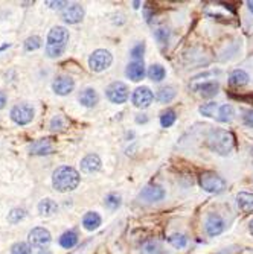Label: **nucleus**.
<instances>
[{
    "mask_svg": "<svg viewBox=\"0 0 253 254\" xmlns=\"http://www.w3.org/2000/svg\"><path fill=\"white\" fill-rule=\"evenodd\" d=\"M144 52H145V44H144V43H139V44H136V46L133 47V49H131L130 55H131V58H133L134 61H142Z\"/></svg>",
    "mask_w": 253,
    "mask_h": 254,
    "instance_id": "nucleus-34",
    "label": "nucleus"
},
{
    "mask_svg": "<svg viewBox=\"0 0 253 254\" xmlns=\"http://www.w3.org/2000/svg\"><path fill=\"white\" fill-rule=\"evenodd\" d=\"M250 233H252V234H253V221H252V222H250Z\"/></svg>",
    "mask_w": 253,
    "mask_h": 254,
    "instance_id": "nucleus-40",
    "label": "nucleus"
},
{
    "mask_svg": "<svg viewBox=\"0 0 253 254\" xmlns=\"http://www.w3.org/2000/svg\"><path fill=\"white\" fill-rule=\"evenodd\" d=\"M153 101H154V93L148 87H145V85L137 87L133 91V94H131V102H133V105L137 107V108H142V110L148 108L153 104Z\"/></svg>",
    "mask_w": 253,
    "mask_h": 254,
    "instance_id": "nucleus-8",
    "label": "nucleus"
},
{
    "mask_svg": "<svg viewBox=\"0 0 253 254\" xmlns=\"http://www.w3.org/2000/svg\"><path fill=\"white\" fill-rule=\"evenodd\" d=\"M52 88L60 96H67L75 88V81L69 76H58L52 84Z\"/></svg>",
    "mask_w": 253,
    "mask_h": 254,
    "instance_id": "nucleus-12",
    "label": "nucleus"
},
{
    "mask_svg": "<svg viewBox=\"0 0 253 254\" xmlns=\"http://www.w3.org/2000/svg\"><path fill=\"white\" fill-rule=\"evenodd\" d=\"M5 105H6V96H5V93L0 91V110H2Z\"/></svg>",
    "mask_w": 253,
    "mask_h": 254,
    "instance_id": "nucleus-38",
    "label": "nucleus"
},
{
    "mask_svg": "<svg viewBox=\"0 0 253 254\" xmlns=\"http://www.w3.org/2000/svg\"><path fill=\"white\" fill-rule=\"evenodd\" d=\"M243 122H244V125L253 128V110H246L244 111V113H243Z\"/></svg>",
    "mask_w": 253,
    "mask_h": 254,
    "instance_id": "nucleus-36",
    "label": "nucleus"
},
{
    "mask_svg": "<svg viewBox=\"0 0 253 254\" xmlns=\"http://www.w3.org/2000/svg\"><path fill=\"white\" fill-rule=\"evenodd\" d=\"M176 119H177L176 111H174V110H166L165 113H162V116H160V125L163 126V128H169V126L174 125Z\"/></svg>",
    "mask_w": 253,
    "mask_h": 254,
    "instance_id": "nucleus-28",
    "label": "nucleus"
},
{
    "mask_svg": "<svg viewBox=\"0 0 253 254\" xmlns=\"http://www.w3.org/2000/svg\"><path fill=\"white\" fill-rule=\"evenodd\" d=\"M105 205H107L108 209H112V210L118 209L119 205H121V197L116 195V194H110V195H107V198H105Z\"/></svg>",
    "mask_w": 253,
    "mask_h": 254,
    "instance_id": "nucleus-32",
    "label": "nucleus"
},
{
    "mask_svg": "<svg viewBox=\"0 0 253 254\" xmlns=\"http://www.w3.org/2000/svg\"><path fill=\"white\" fill-rule=\"evenodd\" d=\"M233 116H235V108H233V105L224 104V105L220 107V110H218V120L220 122L229 123V122L233 120Z\"/></svg>",
    "mask_w": 253,
    "mask_h": 254,
    "instance_id": "nucleus-23",
    "label": "nucleus"
},
{
    "mask_svg": "<svg viewBox=\"0 0 253 254\" xmlns=\"http://www.w3.org/2000/svg\"><path fill=\"white\" fill-rule=\"evenodd\" d=\"M78 99H80L81 105H84L86 108H93L95 105L98 104L99 96H98L96 90L92 88V87H89V88H84V90L80 93V98H78Z\"/></svg>",
    "mask_w": 253,
    "mask_h": 254,
    "instance_id": "nucleus-17",
    "label": "nucleus"
},
{
    "mask_svg": "<svg viewBox=\"0 0 253 254\" xmlns=\"http://www.w3.org/2000/svg\"><path fill=\"white\" fill-rule=\"evenodd\" d=\"M125 75L128 76L131 81H134V83L142 81L144 76H145V64H144V61H133V62H130V64L126 66Z\"/></svg>",
    "mask_w": 253,
    "mask_h": 254,
    "instance_id": "nucleus-14",
    "label": "nucleus"
},
{
    "mask_svg": "<svg viewBox=\"0 0 253 254\" xmlns=\"http://www.w3.org/2000/svg\"><path fill=\"white\" fill-rule=\"evenodd\" d=\"M40 47H41V38L38 35H32V37L26 38V41H25V51L32 52V51L40 49Z\"/></svg>",
    "mask_w": 253,
    "mask_h": 254,
    "instance_id": "nucleus-29",
    "label": "nucleus"
},
{
    "mask_svg": "<svg viewBox=\"0 0 253 254\" xmlns=\"http://www.w3.org/2000/svg\"><path fill=\"white\" fill-rule=\"evenodd\" d=\"M195 90L201 98H214L220 90V84L217 81H208V83H201L195 85Z\"/></svg>",
    "mask_w": 253,
    "mask_h": 254,
    "instance_id": "nucleus-18",
    "label": "nucleus"
},
{
    "mask_svg": "<svg viewBox=\"0 0 253 254\" xmlns=\"http://www.w3.org/2000/svg\"><path fill=\"white\" fill-rule=\"evenodd\" d=\"M47 5H49L52 9H60V8H63V6H67L69 3L67 2H46Z\"/></svg>",
    "mask_w": 253,
    "mask_h": 254,
    "instance_id": "nucleus-37",
    "label": "nucleus"
},
{
    "mask_svg": "<svg viewBox=\"0 0 253 254\" xmlns=\"http://www.w3.org/2000/svg\"><path fill=\"white\" fill-rule=\"evenodd\" d=\"M235 145V137L226 130H212L208 136V146L218 155H229Z\"/></svg>",
    "mask_w": 253,
    "mask_h": 254,
    "instance_id": "nucleus-3",
    "label": "nucleus"
},
{
    "mask_svg": "<svg viewBox=\"0 0 253 254\" xmlns=\"http://www.w3.org/2000/svg\"><path fill=\"white\" fill-rule=\"evenodd\" d=\"M57 210H58V205H57V202L52 201L51 198L41 199V201L38 202V212H40V215H43V216H52V215L57 213Z\"/></svg>",
    "mask_w": 253,
    "mask_h": 254,
    "instance_id": "nucleus-22",
    "label": "nucleus"
},
{
    "mask_svg": "<svg viewBox=\"0 0 253 254\" xmlns=\"http://www.w3.org/2000/svg\"><path fill=\"white\" fill-rule=\"evenodd\" d=\"M52 151H54V143L51 139H40L31 145V154L32 155H47L52 154Z\"/></svg>",
    "mask_w": 253,
    "mask_h": 254,
    "instance_id": "nucleus-15",
    "label": "nucleus"
},
{
    "mask_svg": "<svg viewBox=\"0 0 253 254\" xmlns=\"http://www.w3.org/2000/svg\"><path fill=\"white\" fill-rule=\"evenodd\" d=\"M249 9L253 12V0H250V2H249Z\"/></svg>",
    "mask_w": 253,
    "mask_h": 254,
    "instance_id": "nucleus-39",
    "label": "nucleus"
},
{
    "mask_svg": "<svg viewBox=\"0 0 253 254\" xmlns=\"http://www.w3.org/2000/svg\"><path fill=\"white\" fill-rule=\"evenodd\" d=\"M9 116H11L12 122H15L17 125H28L34 120V108L28 104L15 105V107H12Z\"/></svg>",
    "mask_w": 253,
    "mask_h": 254,
    "instance_id": "nucleus-7",
    "label": "nucleus"
},
{
    "mask_svg": "<svg viewBox=\"0 0 253 254\" xmlns=\"http://www.w3.org/2000/svg\"><path fill=\"white\" fill-rule=\"evenodd\" d=\"M11 254H31V247L25 242H17L11 247Z\"/></svg>",
    "mask_w": 253,
    "mask_h": 254,
    "instance_id": "nucleus-33",
    "label": "nucleus"
},
{
    "mask_svg": "<svg viewBox=\"0 0 253 254\" xmlns=\"http://www.w3.org/2000/svg\"><path fill=\"white\" fill-rule=\"evenodd\" d=\"M224 221L220 215L217 213H211L208 218H206V222H204V228H206V233L211 236V237H215L218 234H221L224 231Z\"/></svg>",
    "mask_w": 253,
    "mask_h": 254,
    "instance_id": "nucleus-11",
    "label": "nucleus"
},
{
    "mask_svg": "<svg viewBox=\"0 0 253 254\" xmlns=\"http://www.w3.org/2000/svg\"><path fill=\"white\" fill-rule=\"evenodd\" d=\"M168 242L174 247V248H185L188 244V237L182 233H174L168 237Z\"/></svg>",
    "mask_w": 253,
    "mask_h": 254,
    "instance_id": "nucleus-27",
    "label": "nucleus"
},
{
    "mask_svg": "<svg viewBox=\"0 0 253 254\" xmlns=\"http://www.w3.org/2000/svg\"><path fill=\"white\" fill-rule=\"evenodd\" d=\"M140 199H144L145 202H157L162 201L165 198V190L159 186H148L140 192L139 195Z\"/></svg>",
    "mask_w": 253,
    "mask_h": 254,
    "instance_id": "nucleus-13",
    "label": "nucleus"
},
{
    "mask_svg": "<svg viewBox=\"0 0 253 254\" xmlns=\"http://www.w3.org/2000/svg\"><path fill=\"white\" fill-rule=\"evenodd\" d=\"M101 166H102V162H101L99 155H96V154H89L81 160V169L86 173L98 172L101 169Z\"/></svg>",
    "mask_w": 253,
    "mask_h": 254,
    "instance_id": "nucleus-16",
    "label": "nucleus"
},
{
    "mask_svg": "<svg viewBox=\"0 0 253 254\" xmlns=\"http://www.w3.org/2000/svg\"><path fill=\"white\" fill-rule=\"evenodd\" d=\"M25 216H26V212L23 209H12L8 213V221L11 224H17V222H20Z\"/></svg>",
    "mask_w": 253,
    "mask_h": 254,
    "instance_id": "nucleus-30",
    "label": "nucleus"
},
{
    "mask_svg": "<svg viewBox=\"0 0 253 254\" xmlns=\"http://www.w3.org/2000/svg\"><path fill=\"white\" fill-rule=\"evenodd\" d=\"M61 128H64V120H63L61 116H55L51 120V130L52 131H57V130H61Z\"/></svg>",
    "mask_w": 253,
    "mask_h": 254,
    "instance_id": "nucleus-35",
    "label": "nucleus"
},
{
    "mask_svg": "<svg viewBox=\"0 0 253 254\" xmlns=\"http://www.w3.org/2000/svg\"><path fill=\"white\" fill-rule=\"evenodd\" d=\"M101 222H102V219H101L99 213H96V212H89V213H86L84 218H83V226H84V228L89 230V231H93V230L99 228Z\"/></svg>",
    "mask_w": 253,
    "mask_h": 254,
    "instance_id": "nucleus-20",
    "label": "nucleus"
},
{
    "mask_svg": "<svg viewBox=\"0 0 253 254\" xmlns=\"http://www.w3.org/2000/svg\"><path fill=\"white\" fill-rule=\"evenodd\" d=\"M198 184L203 190H206L208 194H221L226 189V181L224 178H221L218 173L212 172V170H206L203 172L198 177Z\"/></svg>",
    "mask_w": 253,
    "mask_h": 254,
    "instance_id": "nucleus-4",
    "label": "nucleus"
},
{
    "mask_svg": "<svg viewBox=\"0 0 253 254\" xmlns=\"http://www.w3.org/2000/svg\"><path fill=\"white\" fill-rule=\"evenodd\" d=\"M174 98H176V90L172 87H162L156 94V99L160 104H169Z\"/></svg>",
    "mask_w": 253,
    "mask_h": 254,
    "instance_id": "nucleus-26",
    "label": "nucleus"
},
{
    "mask_svg": "<svg viewBox=\"0 0 253 254\" xmlns=\"http://www.w3.org/2000/svg\"><path fill=\"white\" fill-rule=\"evenodd\" d=\"M113 62V56L105 49H96L90 56H89V67L93 72H104L107 70Z\"/></svg>",
    "mask_w": 253,
    "mask_h": 254,
    "instance_id": "nucleus-5",
    "label": "nucleus"
},
{
    "mask_svg": "<svg viewBox=\"0 0 253 254\" xmlns=\"http://www.w3.org/2000/svg\"><path fill=\"white\" fill-rule=\"evenodd\" d=\"M80 184V173L72 166H60L52 173V186L61 194L72 192Z\"/></svg>",
    "mask_w": 253,
    "mask_h": 254,
    "instance_id": "nucleus-1",
    "label": "nucleus"
},
{
    "mask_svg": "<svg viewBox=\"0 0 253 254\" xmlns=\"http://www.w3.org/2000/svg\"><path fill=\"white\" fill-rule=\"evenodd\" d=\"M76 244H78V236L75 231H66V233H63L60 237V245L66 250L73 248Z\"/></svg>",
    "mask_w": 253,
    "mask_h": 254,
    "instance_id": "nucleus-25",
    "label": "nucleus"
},
{
    "mask_svg": "<svg viewBox=\"0 0 253 254\" xmlns=\"http://www.w3.org/2000/svg\"><path fill=\"white\" fill-rule=\"evenodd\" d=\"M84 14L86 11L80 3H72L61 11V19L69 25H76L84 19Z\"/></svg>",
    "mask_w": 253,
    "mask_h": 254,
    "instance_id": "nucleus-9",
    "label": "nucleus"
},
{
    "mask_svg": "<svg viewBox=\"0 0 253 254\" xmlns=\"http://www.w3.org/2000/svg\"><path fill=\"white\" fill-rule=\"evenodd\" d=\"M217 102H208L200 107V113L206 117H215V110H217Z\"/></svg>",
    "mask_w": 253,
    "mask_h": 254,
    "instance_id": "nucleus-31",
    "label": "nucleus"
},
{
    "mask_svg": "<svg viewBox=\"0 0 253 254\" xmlns=\"http://www.w3.org/2000/svg\"><path fill=\"white\" fill-rule=\"evenodd\" d=\"M29 244L35 248H44L46 245H49L51 242V233L43 227H35L29 231Z\"/></svg>",
    "mask_w": 253,
    "mask_h": 254,
    "instance_id": "nucleus-10",
    "label": "nucleus"
},
{
    "mask_svg": "<svg viewBox=\"0 0 253 254\" xmlns=\"http://www.w3.org/2000/svg\"><path fill=\"white\" fill-rule=\"evenodd\" d=\"M165 76H166V70H165V67L160 66V64H153V66L148 69V78L151 79V81H154V83H160V81H163Z\"/></svg>",
    "mask_w": 253,
    "mask_h": 254,
    "instance_id": "nucleus-24",
    "label": "nucleus"
},
{
    "mask_svg": "<svg viewBox=\"0 0 253 254\" xmlns=\"http://www.w3.org/2000/svg\"><path fill=\"white\" fill-rule=\"evenodd\" d=\"M69 43V30L64 26H55L49 30L46 38V55L58 58L64 54Z\"/></svg>",
    "mask_w": 253,
    "mask_h": 254,
    "instance_id": "nucleus-2",
    "label": "nucleus"
},
{
    "mask_svg": "<svg viewBox=\"0 0 253 254\" xmlns=\"http://www.w3.org/2000/svg\"><path fill=\"white\" fill-rule=\"evenodd\" d=\"M236 202H238V207H240L244 213L253 212V194L240 192L238 197H236Z\"/></svg>",
    "mask_w": 253,
    "mask_h": 254,
    "instance_id": "nucleus-21",
    "label": "nucleus"
},
{
    "mask_svg": "<svg viewBox=\"0 0 253 254\" xmlns=\"http://www.w3.org/2000/svg\"><path fill=\"white\" fill-rule=\"evenodd\" d=\"M249 75H247V72L246 70H243V69H236V70H233L232 73H230V76H229V84L232 85V87H244L246 84H249Z\"/></svg>",
    "mask_w": 253,
    "mask_h": 254,
    "instance_id": "nucleus-19",
    "label": "nucleus"
},
{
    "mask_svg": "<svg viewBox=\"0 0 253 254\" xmlns=\"http://www.w3.org/2000/svg\"><path fill=\"white\" fill-rule=\"evenodd\" d=\"M105 94H107V98H108L110 102L119 105V104L126 102V99H128V96H130V90H128V87H126L125 83L115 81V83H112L107 87Z\"/></svg>",
    "mask_w": 253,
    "mask_h": 254,
    "instance_id": "nucleus-6",
    "label": "nucleus"
}]
</instances>
